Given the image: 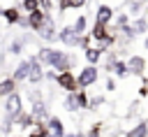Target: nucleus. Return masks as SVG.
Returning <instances> with one entry per match:
<instances>
[{
	"instance_id": "11",
	"label": "nucleus",
	"mask_w": 148,
	"mask_h": 137,
	"mask_svg": "<svg viewBox=\"0 0 148 137\" xmlns=\"http://www.w3.org/2000/svg\"><path fill=\"white\" fill-rule=\"evenodd\" d=\"M28 39H30L28 35H21V37L12 39V42L7 44V53H9V56H18V53H23V49H25V42H28Z\"/></svg>"
},
{
	"instance_id": "16",
	"label": "nucleus",
	"mask_w": 148,
	"mask_h": 137,
	"mask_svg": "<svg viewBox=\"0 0 148 137\" xmlns=\"http://www.w3.org/2000/svg\"><path fill=\"white\" fill-rule=\"evenodd\" d=\"M102 53H104V51H102L99 46H86V49H83V58H86L90 65H97V63L102 60Z\"/></svg>"
},
{
	"instance_id": "10",
	"label": "nucleus",
	"mask_w": 148,
	"mask_h": 137,
	"mask_svg": "<svg viewBox=\"0 0 148 137\" xmlns=\"http://www.w3.org/2000/svg\"><path fill=\"white\" fill-rule=\"evenodd\" d=\"M95 21H97V23L109 26V23L113 21V9H111L109 5H99V7L95 9Z\"/></svg>"
},
{
	"instance_id": "28",
	"label": "nucleus",
	"mask_w": 148,
	"mask_h": 137,
	"mask_svg": "<svg viewBox=\"0 0 148 137\" xmlns=\"http://www.w3.org/2000/svg\"><path fill=\"white\" fill-rule=\"evenodd\" d=\"M143 2H146V0H130V12H132V14H139V12L143 9Z\"/></svg>"
},
{
	"instance_id": "3",
	"label": "nucleus",
	"mask_w": 148,
	"mask_h": 137,
	"mask_svg": "<svg viewBox=\"0 0 148 137\" xmlns=\"http://www.w3.org/2000/svg\"><path fill=\"white\" fill-rule=\"evenodd\" d=\"M21 111H23V100H21V95L14 91V93H9V95L5 98V116L14 121Z\"/></svg>"
},
{
	"instance_id": "33",
	"label": "nucleus",
	"mask_w": 148,
	"mask_h": 137,
	"mask_svg": "<svg viewBox=\"0 0 148 137\" xmlns=\"http://www.w3.org/2000/svg\"><path fill=\"white\" fill-rule=\"evenodd\" d=\"M99 132H102V125L97 123V125H92V128H90V132H88L86 137H99Z\"/></svg>"
},
{
	"instance_id": "6",
	"label": "nucleus",
	"mask_w": 148,
	"mask_h": 137,
	"mask_svg": "<svg viewBox=\"0 0 148 137\" xmlns=\"http://www.w3.org/2000/svg\"><path fill=\"white\" fill-rule=\"evenodd\" d=\"M60 88H65L67 93H72V91H76L79 86H76V74L72 72V70H65V72H56V79H53Z\"/></svg>"
},
{
	"instance_id": "34",
	"label": "nucleus",
	"mask_w": 148,
	"mask_h": 137,
	"mask_svg": "<svg viewBox=\"0 0 148 137\" xmlns=\"http://www.w3.org/2000/svg\"><path fill=\"white\" fill-rule=\"evenodd\" d=\"M106 88L113 91V88H116V79H106Z\"/></svg>"
},
{
	"instance_id": "24",
	"label": "nucleus",
	"mask_w": 148,
	"mask_h": 137,
	"mask_svg": "<svg viewBox=\"0 0 148 137\" xmlns=\"http://www.w3.org/2000/svg\"><path fill=\"white\" fill-rule=\"evenodd\" d=\"M65 109H67V111H76V109H81V107H79V100H76V91L67 93V98H65Z\"/></svg>"
},
{
	"instance_id": "35",
	"label": "nucleus",
	"mask_w": 148,
	"mask_h": 137,
	"mask_svg": "<svg viewBox=\"0 0 148 137\" xmlns=\"http://www.w3.org/2000/svg\"><path fill=\"white\" fill-rule=\"evenodd\" d=\"M62 137H83V135H81V132H65Z\"/></svg>"
},
{
	"instance_id": "4",
	"label": "nucleus",
	"mask_w": 148,
	"mask_h": 137,
	"mask_svg": "<svg viewBox=\"0 0 148 137\" xmlns=\"http://www.w3.org/2000/svg\"><path fill=\"white\" fill-rule=\"evenodd\" d=\"M58 39L65 44V46H81V39H83V35H79L72 26H62L60 30H58Z\"/></svg>"
},
{
	"instance_id": "20",
	"label": "nucleus",
	"mask_w": 148,
	"mask_h": 137,
	"mask_svg": "<svg viewBox=\"0 0 148 137\" xmlns=\"http://www.w3.org/2000/svg\"><path fill=\"white\" fill-rule=\"evenodd\" d=\"M111 72H113L116 77H120V79H125V77L130 74V72H127V63H125V60H120V58H116V60H113Z\"/></svg>"
},
{
	"instance_id": "30",
	"label": "nucleus",
	"mask_w": 148,
	"mask_h": 137,
	"mask_svg": "<svg viewBox=\"0 0 148 137\" xmlns=\"http://www.w3.org/2000/svg\"><path fill=\"white\" fill-rule=\"evenodd\" d=\"M39 2V9L42 12H49L51 14V9H53V0H37Z\"/></svg>"
},
{
	"instance_id": "36",
	"label": "nucleus",
	"mask_w": 148,
	"mask_h": 137,
	"mask_svg": "<svg viewBox=\"0 0 148 137\" xmlns=\"http://www.w3.org/2000/svg\"><path fill=\"white\" fill-rule=\"evenodd\" d=\"M143 49L148 51V35H146V39H143Z\"/></svg>"
},
{
	"instance_id": "1",
	"label": "nucleus",
	"mask_w": 148,
	"mask_h": 137,
	"mask_svg": "<svg viewBox=\"0 0 148 137\" xmlns=\"http://www.w3.org/2000/svg\"><path fill=\"white\" fill-rule=\"evenodd\" d=\"M37 58L44 67H51L56 72H65V70H72L76 65V56L60 51V49H53V46H42L37 51Z\"/></svg>"
},
{
	"instance_id": "9",
	"label": "nucleus",
	"mask_w": 148,
	"mask_h": 137,
	"mask_svg": "<svg viewBox=\"0 0 148 137\" xmlns=\"http://www.w3.org/2000/svg\"><path fill=\"white\" fill-rule=\"evenodd\" d=\"M46 130H49L51 137H62L65 135V125H62V121L58 116H49L46 118Z\"/></svg>"
},
{
	"instance_id": "17",
	"label": "nucleus",
	"mask_w": 148,
	"mask_h": 137,
	"mask_svg": "<svg viewBox=\"0 0 148 137\" xmlns=\"http://www.w3.org/2000/svg\"><path fill=\"white\" fill-rule=\"evenodd\" d=\"M14 123H16L21 130H30V128L35 125V116H32L30 111H21V114L14 118Z\"/></svg>"
},
{
	"instance_id": "25",
	"label": "nucleus",
	"mask_w": 148,
	"mask_h": 137,
	"mask_svg": "<svg viewBox=\"0 0 148 137\" xmlns=\"http://www.w3.org/2000/svg\"><path fill=\"white\" fill-rule=\"evenodd\" d=\"M18 9L21 12H35V9H39V2L37 0H21V5H18Z\"/></svg>"
},
{
	"instance_id": "18",
	"label": "nucleus",
	"mask_w": 148,
	"mask_h": 137,
	"mask_svg": "<svg viewBox=\"0 0 148 137\" xmlns=\"http://www.w3.org/2000/svg\"><path fill=\"white\" fill-rule=\"evenodd\" d=\"M130 26H132L134 35H146V33H148V19H146V16H141V14H139Z\"/></svg>"
},
{
	"instance_id": "14",
	"label": "nucleus",
	"mask_w": 148,
	"mask_h": 137,
	"mask_svg": "<svg viewBox=\"0 0 148 137\" xmlns=\"http://www.w3.org/2000/svg\"><path fill=\"white\" fill-rule=\"evenodd\" d=\"M30 114L35 116V121H46V118H49V107H46V102H44V100H37V102H32V109H30Z\"/></svg>"
},
{
	"instance_id": "32",
	"label": "nucleus",
	"mask_w": 148,
	"mask_h": 137,
	"mask_svg": "<svg viewBox=\"0 0 148 137\" xmlns=\"http://www.w3.org/2000/svg\"><path fill=\"white\" fill-rule=\"evenodd\" d=\"M58 7L65 12V9H72L74 7V0H58Z\"/></svg>"
},
{
	"instance_id": "22",
	"label": "nucleus",
	"mask_w": 148,
	"mask_h": 137,
	"mask_svg": "<svg viewBox=\"0 0 148 137\" xmlns=\"http://www.w3.org/2000/svg\"><path fill=\"white\" fill-rule=\"evenodd\" d=\"M106 35H109V33H106V26H104V23H97V21H95V26H92V33H90V37H92V39H97V42H102V39L106 37Z\"/></svg>"
},
{
	"instance_id": "31",
	"label": "nucleus",
	"mask_w": 148,
	"mask_h": 137,
	"mask_svg": "<svg viewBox=\"0 0 148 137\" xmlns=\"http://www.w3.org/2000/svg\"><path fill=\"white\" fill-rule=\"evenodd\" d=\"M104 102V98L102 95H97V98H92V100H88V109H97L99 104Z\"/></svg>"
},
{
	"instance_id": "15",
	"label": "nucleus",
	"mask_w": 148,
	"mask_h": 137,
	"mask_svg": "<svg viewBox=\"0 0 148 137\" xmlns=\"http://www.w3.org/2000/svg\"><path fill=\"white\" fill-rule=\"evenodd\" d=\"M0 16H2L9 26H16L18 19H21V9H18V7H5V9H0Z\"/></svg>"
},
{
	"instance_id": "8",
	"label": "nucleus",
	"mask_w": 148,
	"mask_h": 137,
	"mask_svg": "<svg viewBox=\"0 0 148 137\" xmlns=\"http://www.w3.org/2000/svg\"><path fill=\"white\" fill-rule=\"evenodd\" d=\"M125 63H127V72H130V74H143V72H146V60H143V56H136V53H134V56H130Z\"/></svg>"
},
{
	"instance_id": "23",
	"label": "nucleus",
	"mask_w": 148,
	"mask_h": 137,
	"mask_svg": "<svg viewBox=\"0 0 148 137\" xmlns=\"http://www.w3.org/2000/svg\"><path fill=\"white\" fill-rule=\"evenodd\" d=\"M127 137H148V123H136L130 132H127Z\"/></svg>"
},
{
	"instance_id": "27",
	"label": "nucleus",
	"mask_w": 148,
	"mask_h": 137,
	"mask_svg": "<svg viewBox=\"0 0 148 137\" xmlns=\"http://www.w3.org/2000/svg\"><path fill=\"white\" fill-rule=\"evenodd\" d=\"M28 137H51V135H49L46 125H37V128H35V130H32V132H30Z\"/></svg>"
},
{
	"instance_id": "21",
	"label": "nucleus",
	"mask_w": 148,
	"mask_h": 137,
	"mask_svg": "<svg viewBox=\"0 0 148 137\" xmlns=\"http://www.w3.org/2000/svg\"><path fill=\"white\" fill-rule=\"evenodd\" d=\"M72 28H74L79 35H83V33L88 30V16H86V14H79V16H76V21L72 23Z\"/></svg>"
},
{
	"instance_id": "13",
	"label": "nucleus",
	"mask_w": 148,
	"mask_h": 137,
	"mask_svg": "<svg viewBox=\"0 0 148 137\" xmlns=\"http://www.w3.org/2000/svg\"><path fill=\"white\" fill-rule=\"evenodd\" d=\"M28 72H30V63H28V58H25V60H21V63L14 67L12 77H14L16 84H18V81H28Z\"/></svg>"
},
{
	"instance_id": "26",
	"label": "nucleus",
	"mask_w": 148,
	"mask_h": 137,
	"mask_svg": "<svg viewBox=\"0 0 148 137\" xmlns=\"http://www.w3.org/2000/svg\"><path fill=\"white\" fill-rule=\"evenodd\" d=\"M76 100H79L81 109H88V93H86V88H76Z\"/></svg>"
},
{
	"instance_id": "37",
	"label": "nucleus",
	"mask_w": 148,
	"mask_h": 137,
	"mask_svg": "<svg viewBox=\"0 0 148 137\" xmlns=\"http://www.w3.org/2000/svg\"><path fill=\"white\" fill-rule=\"evenodd\" d=\"M0 39H2V28H0Z\"/></svg>"
},
{
	"instance_id": "12",
	"label": "nucleus",
	"mask_w": 148,
	"mask_h": 137,
	"mask_svg": "<svg viewBox=\"0 0 148 137\" xmlns=\"http://www.w3.org/2000/svg\"><path fill=\"white\" fill-rule=\"evenodd\" d=\"M46 14H49V12H42V9H35V12H30V14H28V30H37V28L44 23Z\"/></svg>"
},
{
	"instance_id": "7",
	"label": "nucleus",
	"mask_w": 148,
	"mask_h": 137,
	"mask_svg": "<svg viewBox=\"0 0 148 137\" xmlns=\"http://www.w3.org/2000/svg\"><path fill=\"white\" fill-rule=\"evenodd\" d=\"M28 63H30V72H28V81L30 84H39L44 79V65L39 63L37 53L35 56H28Z\"/></svg>"
},
{
	"instance_id": "19",
	"label": "nucleus",
	"mask_w": 148,
	"mask_h": 137,
	"mask_svg": "<svg viewBox=\"0 0 148 137\" xmlns=\"http://www.w3.org/2000/svg\"><path fill=\"white\" fill-rule=\"evenodd\" d=\"M14 91H16V81H14V77H7V79L0 81V98H7V95L14 93Z\"/></svg>"
},
{
	"instance_id": "5",
	"label": "nucleus",
	"mask_w": 148,
	"mask_h": 137,
	"mask_svg": "<svg viewBox=\"0 0 148 137\" xmlns=\"http://www.w3.org/2000/svg\"><path fill=\"white\" fill-rule=\"evenodd\" d=\"M42 39H46V42H53V39H58V30H56V21H53V16L51 14H46V19H44V23L35 30Z\"/></svg>"
},
{
	"instance_id": "2",
	"label": "nucleus",
	"mask_w": 148,
	"mask_h": 137,
	"mask_svg": "<svg viewBox=\"0 0 148 137\" xmlns=\"http://www.w3.org/2000/svg\"><path fill=\"white\" fill-rule=\"evenodd\" d=\"M97 77H99V70H97V65H86L83 70H79V74H76V86L79 88H88V86H92L95 81H97Z\"/></svg>"
},
{
	"instance_id": "29",
	"label": "nucleus",
	"mask_w": 148,
	"mask_h": 137,
	"mask_svg": "<svg viewBox=\"0 0 148 137\" xmlns=\"http://www.w3.org/2000/svg\"><path fill=\"white\" fill-rule=\"evenodd\" d=\"M113 19H116V28H123V26L130 23V16H127V14H118V16H113Z\"/></svg>"
}]
</instances>
